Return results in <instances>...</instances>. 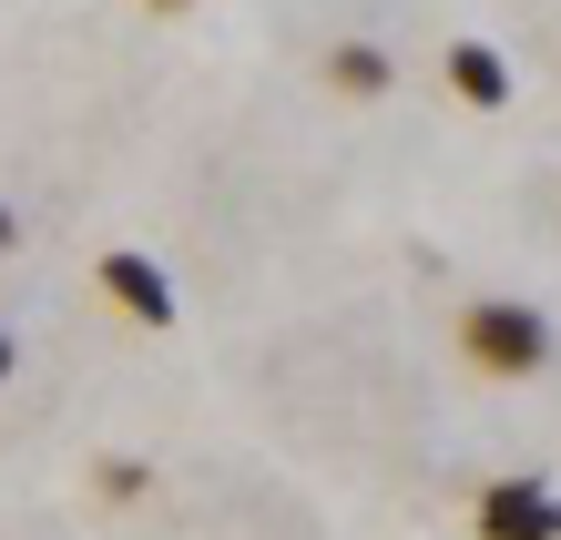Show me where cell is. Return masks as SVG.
Returning <instances> with one entry per match:
<instances>
[{
    "instance_id": "8",
    "label": "cell",
    "mask_w": 561,
    "mask_h": 540,
    "mask_svg": "<svg viewBox=\"0 0 561 540\" xmlns=\"http://www.w3.org/2000/svg\"><path fill=\"white\" fill-rule=\"evenodd\" d=\"M0 255H11V205H0Z\"/></svg>"
},
{
    "instance_id": "9",
    "label": "cell",
    "mask_w": 561,
    "mask_h": 540,
    "mask_svg": "<svg viewBox=\"0 0 561 540\" xmlns=\"http://www.w3.org/2000/svg\"><path fill=\"white\" fill-rule=\"evenodd\" d=\"M153 11H194V0H153Z\"/></svg>"
},
{
    "instance_id": "1",
    "label": "cell",
    "mask_w": 561,
    "mask_h": 540,
    "mask_svg": "<svg viewBox=\"0 0 561 540\" xmlns=\"http://www.w3.org/2000/svg\"><path fill=\"white\" fill-rule=\"evenodd\" d=\"M459 347H470L480 378H541L551 367V317L520 307V296H480V307L459 317Z\"/></svg>"
},
{
    "instance_id": "7",
    "label": "cell",
    "mask_w": 561,
    "mask_h": 540,
    "mask_svg": "<svg viewBox=\"0 0 561 540\" xmlns=\"http://www.w3.org/2000/svg\"><path fill=\"white\" fill-rule=\"evenodd\" d=\"M11 367H21V347H11V326H0V388H11Z\"/></svg>"
},
{
    "instance_id": "5",
    "label": "cell",
    "mask_w": 561,
    "mask_h": 540,
    "mask_svg": "<svg viewBox=\"0 0 561 540\" xmlns=\"http://www.w3.org/2000/svg\"><path fill=\"white\" fill-rule=\"evenodd\" d=\"M327 82H337L347 103H378V92L399 82V61H388L378 42H337V51H327Z\"/></svg>"
},
{
    "instance_id": "3",
    "label": "cell",
    "mask_w": 561,
    "mask_h": 540,
    "mask_svg": "<svg viewBox=\"0 0 561 540\" xmlns=\"http://www.w3.org/2000/svg\"><path fill=\"white\" fill-rule=\"evenodd\" d=\"M103 296H113L134 326H174V286H163V265L134 255V245H113V255H103Z\"/></svg>"
},
{
    "instance_id": "6",
    "label": "cell",
    "mask_w": 561,
    "mask_h": 540,
    "mask_svg": "<svg viewBox=\"0 0 561 540\" xmlns=\"http://www.w3.org/2000/svg\"><path fill=\"white\" fill-rule=\"evenodd\" d=\"M103 490H113V499H144L153 469H144V459H103Z\"/></svg>"
},
{
    "instance_id": "2",
    "label": "cell",
    "mask_w": 561,
    "mask_h": 540,
    "mask_svg": "<svg viewBox=\"0 0 561 540\" xmlns=\"http://www.w3.org/2000/svg\"><path fill=\"white\" fill-rule=\"evenodd\" d=\"M480 540H561V490L551 480H490L480 490Z\"/></svg>"
},
{
    "instance_id": "4",
    "label": "cell",
    "mask_w": 561,
    "mask_h": 540,
    "mask_svg": "<svg viewBox=\"0 0 561 540\" xmlns=\"http://www.w3.org/2000/svg\"><path fill=\"white\" fill-rule=\"evenodd\" d=\"M439 72H449V92H459V103H480V113H501V103H511V61L490 51V42H449V61H439Z\"/></svg>"
}]
</instances>
